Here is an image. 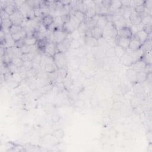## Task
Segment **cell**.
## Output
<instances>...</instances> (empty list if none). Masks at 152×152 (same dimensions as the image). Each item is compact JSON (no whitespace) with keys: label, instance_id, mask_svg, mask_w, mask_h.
<instances>
[{"label":"cell","instance_id":"obj_1","mask_svg":"<svg viewBox=\"0 0 152 152\" xmlns=\"http://www.w3.org/2000/svg\"><path fill=\"white\" fill-rule=\"evenodd\" d=\"M118 30L115 24L112 21H109L106 27L104 29L103 37L105 39L108 38H115L117 37Z\"/></svg>","mask_w":152,"mask_h":152},{"label":"cell","instance_id":"obj_2","mask_svg":"<svg viewBox=\"0 0 152 152\" xmlns=\"http://www.w3.org/2000/svg\"><path fill=\"white\" fill-rule=\"evenodd\" d=\"M54 64L58 70L66 68L67 66V59L65 53H57L53 57Z\"/></svg>","mask_w":152,"mask_h":152},{"label":"cell","instance_id":"obj_3","mask_svg":"<svg viewBox=\"0 0 152 152\" xmlns=\"http://www.w3.org/2000/svg\"><path fill=\"white\" fill-rule=\"evenodd\" d=\"M44 53L46 56L54 57L57 53L56 44L50 42L47 43L44 48Z\"/></svg>","mask_w":152,"mask_h":152},{"label":"cell","instance_id":"obj_4","mask_svg":"<svg viewBox=\"0 0 152 152\" xmlns=\"http://www.w3.org/2000/svg\"><path fill=\"white\" fill-rule=\"evenodd\" d=\"M53 35L57 44L65 41L67 38L68 34L62 29H57L53 32Z\"/></svg>","mask_w":152,"mask_h":152},{"label":"cell","instance_id":"obj_5","mask_svg":"<svg viewBox=\"0 0 152 152\" xmlns=\"http://www.w3.org/2000/svg\"><path fill=\"white\" fill-rule=\"evenodd\" d=\"M87 6V11L86 16L87 19H89L96 15V9H95V3L93 1H83Z\"/></svg>","mask_w":152,"mask_h":152},{"label":"cell","instance_id":"obj_6","mask_svg":"<svg viewBox=\"0 0 152 152\" xmlns=\"http://www.w3.org/2000/svg\"><path fill=\"white\" fill-rule=\"evenodd\" d=\"M24 16L21 12L17 10L13 15L10 16V20L12 24H18L21 25L24 20ZM22 26V25H21Z\"/></svg>","mask_w":152,"mask_h":152},{"label":"cell","instance_id":"obj_7","mask_svg":"<svg viewBox=\"0 0 152 152\" xmlns=\"http://www.w3.org/2000/svg\"><path fill=\"white\" fill-rule=\"evenodd\" d=\"M146 66L147 63L143 59H141L135 61L130 67V68L133 70L136 73H138L140 71H144Z\"/></svg>","mask_w":152,"mask_h":152},{"label":"cell","instance_id":"obj_8","mask_svg":"<svg viewBox=\"0 0 152 152\" xmlns=\"http://www.w3.org/2000/svg\"><path fill=\"white\" fill-rule=\"evenodd\" d=\"M117 36L120 37H125L131 39L133 36L132 31L129 26H125L118 30Z\"/></svg>","mask_w":152,"mask_h":152},{"label":"cell","instance_id":"obj_9","mask_svg":"<svg viewBox=\"0 0 152 152\" xmlns=\"http://www.w3.org/2000/svg\"><path fill=\"white\" fill-rule=\"evenodd\" d=\"M122 7V5L121 1H111V4L108 11L112 14H117L120 11Z\"/></svg>","mask_w":152,"mask_h":152},{"label":"cell","instance_id":"obj_10","mask_svg":"<svg viewBox=\"0 0 152 152\" xmlns=\"http://www.w3.org/2000/svg\"><path fill=\"white\" fill-rule=\"evenodd\" d=\"M129 19L133 26H137V25L141 24L142 21V17L141 15L137 13L134 10L131 12Z\"/></svg>","mask_w":152,"mask_h":152},{"label":"cell","instance_id":"obj_11","mask_svg":"<svg viewBox=\"0 0 152 152\" xmlns=\"http://www.w3.org/2000/svg\"><path fill=\"white\" fill-rule=\"evenodd\" d=\"M120 61L122 65L126 67H131L134 62L133 58L126 53L120 58Z\"/></svg>","mask_w":152,"mask_h":152},{"label":"cell","instance_id":"obj_12","mask_svg":"<svg viewBox=\"0 0 152 152\" xmlns=\"http://www.w3.org/2000/svg\"><path fill=\"white\" fill-rule=\"evenodd\" d=\"M142 44H141L140 41H139L135 36H133L130 39V42L129 49H130L131 50H133V51H135V50L140 49L142 48Z\"/></svg>","mask_w":152,"mask_h":152},{"label":"cell","instance_id":"obj_13","mask_svg":"<svg viewBox=\"0 0 152 152\" xmlns=\"http://www.w3.org/2000/svg\"><path fill=\"white\" fill-rule=\"evenodd\" d=\"M149 35L144 30H142L140 31L137 32L134 36H135L137 39L140 41L142 45L146 43L149 38Z\"/></svg>","mask_w":152,"mask_h":152},{"label":"cell","instance_id":"obj_14","mask_svg":"<svg viewBox=\"0 0 152 152\" xmlns=\"http://www.w3.org/2000/svg\"><path fill=\"white\" fill-rule=\"evenodd\" d=\"M130 42V39H129V38H125V37H120L117 36V45L124 48L125 49L129 48Z\"/></svg>","mask_w":152,"mask_h":152},{"label":"cell","instance_id":"obj_15","mask_svg":"<svg viewBox=\"0 0 152 152\" xmlns=\"http://www.w3.org/2000/svg\"><path fill=\"white\" fill-rule=\"evenodd\" d=\"M18 10L15 2V1H8V4L7 7L5 8L4 10L7 12V13L10 15L11 16L12 15H13L15 12Z\"/></svg>","mask_w":152,"mask_h":152},{"label":"cell","instance_id":"obj_16","mask_svg":"<svg viewBox=\"0 0 152 152\" xmlns=\"http://www.w3.org/2000/svg\"><path fill=\"white\" fill-rule=\"evenodd\" d=\"M91 31H92V37L95 38V39H96L97 41L100 40L101 38L103 37L104 30L100 29L99 28L95 26L91 30Z\"/></svg>","mask_w":152,"mask_h":152},{"label":"cell","instance_id":"obj_17","mask_svg":"<svg viewBox=\"0 0 152 152\" xmlns=\"http://www.w3.org/2000/svg\"><path fill=\"white\" fill-rule=\"evenodd\" d=\"M108 23V20L106 18V16L100 15L99 17V19H98L97 24H96V26L104 30V29L106 27Z\"/></svg>","mask_w":152,"mask_h":152},{"label":"cell","instance_id":"obj_18","mask_svg":"<svg viewBox=\"0 0 152 152\" xmlns=\"http://www.w3.org/2000/svg\"><path fill=\"white\" fill-rule=\"evenodd\" d=\"M147 76H148V74L146 72H145L144 71L137 73V74H136V83L141 84V83L147 81Z\"/></svg>","mask_w":152,"mask_h":152},{"label":"cell","instance_id":"obj_19","mask_svg":"<svg viewBox=\"0 0 152 152\" xmlns=\"http://www.w3.org/2000/svg\"><path fill=\"white\" fill-rule=\"evenodd\" d=\"M84 43L86 46L91 48H93L99 45L98 41L95 39L93 37L84 36Z\"/></svg>","mask_w":152,"mask_h":152},{"label":"cell","instance_id":"obj_20","mask_svg":"<svg viewBox=\"0 0 152 152\" xmlns=\"http://www.w3.org/2000/svg\"><path fill=\"white\" fill-rule=\"evenodd\" d=\"M53 22H54V17L50 15L45 16L42 19V24L46 29H48V28L52 23H53Z\"/></svg>","mask_w":152,"mask_h":152},{"label":"cell","instance_id":"obj_21","mask_svg":"<svg viewBox=\"0 0 152 152\" xmlns=\"http://www.w3.org/2000/svg\"><path fill=\"white\" fill-rule=\"evenodd\" d=\"M73 15L77 18L81 23L85 22L87 20V16L86 13L79 11V10H75L73 12Z\"/></svg>","mask_w":152,"mask_h":152},{"label":"cell","instance_id":"obj_22","mask_svg":"<svg viewBox=\"0 0 152 152\" xmlns=\"http://www.w3.org/2000/svg\"><path fill=\"white\" fill-rule=\"evenodd\" d=\"M114 52H115V57L120 59L126 53V49L117 45L114 47Z\"/></svg>","mask_w":152,"mask_h":152},{"label":"cell","instance_id":"obj_23","mask_svg":"<svg viewBox=\"0 0 152 152\" xmlns=\"http://www.w3.org/2000/svg\"><path fill=\"white\" fill-rule=\"evenodd\" d=\"M23 30V28L21 25L12 24L9 29V33L12 35L17 33H20Z\"/></svg>","mask_w":152,"mask_h":152},{"label":"cell","instance_id":"obj_24","mask_svg":"<svg viewBox=\"0 0 152 152\" xmlns=\"http://www.w3.org/2000/svg\"><path fill=\"white\" fill-rule=\"evenodd\" d=\"M136 74L137 73L134 71L131 68L129 69L127 72H126V76H127L128 79L131 83H136Z\"/></svg>","mask_w":152,"mask_h":152},{"label":"cell","instance_id":"obj_25","mask_svg":"<svg viewBox=\"0 0 152 152\" xmlns=\"http://www.w3.org/2000/svg\"><path fill=\"white\" fill-rule=\"evenodd\" d=\"M37 42V38L35 37H25L24 43L26 46H33L36 45Z\"/></svg>","mask_w":152,"mask_h":152},{"label":"cell","instance_id":"obj_26","mask_svg":"<svg viewBox=\"0 0 152 152\" xmlns=\"http://www.w3.org/2000/svg\"><path fill=\"white\" fill-rule=\"evenodd\" d=\"M69 21L73 25V26L75 28V29H77L80 26V24H81V22L73 15V14L70 15Z\"/></svg>","mask_w":152,"mask_h":152},{"label":"cell","instance_id":"obj_27","mask_svg":"<svg viewBox=\"0 0 152 152\" xmlns=\"http://www.w3.org/2000/svg\"><path fill=\"white\" fill-rule=\"evenodd\" d=\"M54 23L56 25L58 29H62L63 25L64 24L61 16H55L54 17Z\"/></svg>","mask_w":152,"mask_h":152},{"label":"cell","instance_id":"obj_28","mask_svg":"<svg viewBox=\"0 0 152 152\" xmlns=\"http://www.w3.org/2000/svg\"><path fill=\"white\" fill-rule=\"evenodd\" d=\"M62 29L63 30H64L65 32H66L68 34H70L74 30H75V28L73 26V25L70 23V21L65 23L64 25H63Z\"/></svg>","mask_w":152,"mask_h":152},{"label":"cell","instance_id":"obj_29","mask_svg":"<svg viewBox=\"0 0 152 152\" xmlns=\"http://www.w3.org/2000/svg\"><path fill=\"white\" fill-rule=\"evenodd\" d=\"M58 68H57L55 64H46L44 66L45 71L47 73H51L57 70Z\"/></svg>","mask_w":152,"mask_h":152},{"label":"cell","instance_id":"obj_30","mask_svg":"<svg viewBox=\"0 0 152 152\" xmlns=\"http://www.w3.org/2000/svg\"><path fill=\"white\" fill-rule=\"evenodd\" d=\"M81 44L80 43V41L79 40H74L71 39L70 43V46L69 49H73V50H77L81 47Z\"/></svg>","mask_w":152,"mask_h":152},{"label":"cell","instance_id":"obj_31","mask_svg":"<svg viewBox=\"0 0 152 152\" xmlns=\"http://www.w3.org/2000/svg\"><path fill=\"white\" fill-rule=\"evenodd\" d=\"M35 53H29L26 54H23L21 55V59L23 61H32L35 55Z\"/></svg>","mask_w":152,"mask_h":152},{"label":"cell","instance_id":"obj_32","mask_svg":"<svg viewBox=\"0 0 152 152\" xmlns=\"http://www.w3.org/2000/svg\"><path fill=\"white\" fill-rule=\"evenodd\" d=\"M11 62L18 68H20L23 67L24 61L21 59V57H14L12 58Z\"/></svg>","mask_w":152,"mask_h":152},{"label":"cell","instance_id":"obj_33","mask_svg":"<svg viewBox=\"0 0 152 152\" xmlns=\"http://www.w3.org/2000/svg\"><path fill=\"white\" fill-rule=\"evenodd\" d=\"M52 135H54L55 138H57L58 140V139H61L63 137H64L65 133L64 130L61 129H58L57 130H55L53 131V133H52Z\"/></svg>","mask_w":152,"mask_h":152},{"label":"cell","instance_id":"obj_34","mask_svg":"<svg viewBox=\"0 0 152 152\" xmlns=\"http://www.w3.org/2000/svg\"><path fill=\"white\" fill-rule=\"evenodd\" d=\"M12 79L15 82H16L17 84H19L24 79L22 77L21 74L18 72V73L12 74Z\"/></svg>","mask_w":152,"mask_h":152},{"label":"cell","instance_id":"obj_35","mask_svg":"<svg viewBox=\"0 0 152 152\" xmlns=\"http://www.w3.org/2000/svg\"><path fill=\"white\" fill-rule=\"evenodd\" d=\"M70 37H71L72 39H74V40H80L82 37H83L81 36L79 31L78 30V29H75V30H74L72 33H71L70 34Z\"/></svg>","mask_w":152,"mask_h":152},{"label":"cell","instance_id":"obj_36","mask_svg":"<svg viewBox=\"0 0 152 152\" xmlns=\"http://www.w3.org/2000/svg\"><path fill=\"white\" fill-rule=\"evenodd\" d=\"M28 6L32 8L33 9L37 8H40V5H41V1H26Z\"/></svg>","mask_w":152,"mask_h":152},{"label":"cell","instance_id":"obj_37","mask_svg":"<svg viewBox=\"0 0 152 152\" xmlns=\"http://www.w3.org/2000/svg\"><path fill=\"white\" fill-rule=\"evenodd\" d=\"M58 77H59V73L57 71V70L54 71L53 73L48 74V78L49 79L50 81L51 82H54V80H57L58 78Z\"/></svg>","mask_w":152,"mask_h":152},{"label":"cell","instance_id":"obj_38","mask_svg":"<svg viewBox=\"0 0 152 152\" xmlns=\"http://www.w3.org/2000/svg\"><path fill=\"white\" fill-rule=\"evenodd\" d=\"M142 23L143 24L144 26H147V25L151 24V16L147 15L143 18H142Z\"/></svg>","mask_w":152,"mask_h":152},{"label":"cell","instance_id":"obj_39","mask_svg":"<svg viewBox=\"0 0 152 152\" xmlns=\"http://www.w3.org/2000/svg\"><path fill=\"white\" fill-rule=\"evenodd\" d=\"M42 59V56L41 55V54L39 53H37L35 54L32 62L33 63H36V64H41Z\"/></svg>","mask_w":152,"mask_h":152},{"label":"cell","instance_id":"obj_40","mask_svg":"<svg viewBox=\"0 0 152 152\" xmlns=\"http://www.w3.org/2000/svg\"><path fill=\"white\" fill-rule=\"evenodd\" d=\"M105 54L109 58L115 57V52H114V48L109 47L105 51Z\"/></svg>","mask_w":152,"mask_h":152},{"label":"cell","instance_id":"obj_41","mask_svg":"<svg viewBox=\"0 0 152 152\" xmlns=\"http://www.w3.org/2000/svg\"><path fill=\"white\" fill-rule=\"evenodd\" d=\"M23 67L29 71L33 68V62L32 61H24Z\"/></svg>","mask_w":152,"mask_h":152},{"label":"cell","instance_id":"obj_42","mask_svg":"<svg viewBox=\"0 0 152 152\" xmlns=\"http://www.w3.org/2000/svg\"><path fill=\"white\" fill-rule=\"evenodd\" d=\"M144 10H145V7L144 6V5H142V6H136L134 8V11L135 12H136L137 13L139 14V15H142L143 14V12H144Z\"/></svg>","mask_w":152,"mask_h":152},{"label":"cell","instance_id":"obj_43","mask_svg":"<svg viewBox=\"0 0 152 152\" xmlns=\"http://www.w3.org/2000/svg\"><path fill=\"white\" fill-rule=\"evenodd\" d=\"M10 16L7 13V12L4 10H1V21L10 19Z\"/></svg>","mask_w":152,"mask_h":152},{"label":"cell","instance_id":"obj_44","mask_svg":"<svg viewBox=\"0 0 152 152\" xmlns=\"http://www.w3.org/2000/svg\"><path fill=\"white\" fill-rule=\"evenodd\" d=\"M34 12H35V18H39V17H43L42 12L41 9L40 8H37L34 9Z\"/></svg>","mask_w":152,"mask_h":152},{"label":"cell","instance_id":"obj_45","mask_svg":"<svg viewBox=\"0 0 152 152\" xmlns=\"http://www.w3.org/2000/svg\"><path fill=\"white\" fill-rule=\"evenodd\" d=\"M25 46V43H24V38L20 39V41H17L16 42L15 44V47L19 48V49H21L23 46Z\"/></svg>","mask_w":152,"mask_h":152},{"label":"cell","instance_id":"obj_46","mask_svg":"<svg viewBox=\"0 0 152 152\" xmlns=\"http://www.w3.org/2000/svg\"><path fill=\"white\" fill-rule=\"evenodd\" d=\"M144 6L147 9H152V1L149 0V1H145L144 3Z\"/></svg>","mask_w":152,"mask_h":152},{"label":"cell","instance_id":"obj_47","mask_svg":"<svg viewBox=\"0 0 152 152\" xmlns=\"http://www.w3.org/2000/svg\"><path fill=\"white\" fill-rule=\"evenodd\" d=\"M102 5L104 6V7L106 9L108 10L110 6H111V1H108H108H102Z\"/></svg>","mask_w":152,"mask_h":152},{"label":"cell","instance_id":"obj_48","mask_svg":"<svg viewBox=\"0 0 152 152\" xmlns=\"http://www.w3.org/2000/svg\"><path fill=\"white\" fill-rule=\"evenodd\" d=\"M149 136L147 135V139L149 140V142H151V137H152V136H151V131H150V132L149 133Z\"/></svg>","mask_w":152,"mask_h":152}]
</instances>
